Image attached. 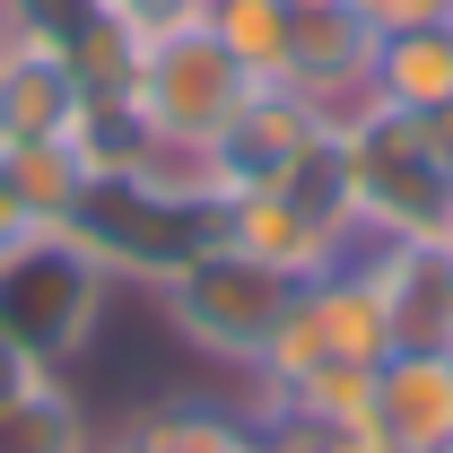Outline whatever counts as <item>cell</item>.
Returning <instances> with one entry per match:
<instances>
[{"mask_svg": "<svg viewBox=\"0 0 453 453\" xmlns=\"http://www.w3.org/2000/svg\"><path fill=\"white\" fill-rule=\"evenodd\" d=\"M113 296V271L70 226H27L18 244H0V340H18L44 375H79L96 357Z\"/></svg>", "mask_w": 453, "mask_h": 453, "instance_id": "6da1fadb", "label": "cell"}, {"mask_svg": "<svg viewBox=\"0 0 453 453\" xmlns=\"http://www.w3.org/2000/svg\"><path fill=\"white\" fill-rule=\"evenodd\" d=\"M288 296H296V280L271 271V262H253V253H235L226 235L201 244L174 280L149 288L166 340L192 357V366H219V375H235V384L262 366V349H271V332H280Z\"/></svg>", "mask_w": 453, "mask_h": 453, "instance_id": "7a4b0ae2", "label": "cell"}, {"mask_svg": "<svg viewBox=\"0 0 453 453\" xmlns=\"http://www.w3.org/2000/svg\"><path fill=\"white\" fill-rule=\"evenodd\" d=\"M61 226L113 271L122 296H149V288L174 280L201 244H219V201L174 192L157 174H88V192L70 201Z\"/></svg>", "mask_w": 453, "mask_h": 453, "instance_id": "3957f363", "label": "cell"}, {"mask_svg": "<svg viewBox=\"0 0 453 453\" xmlns=\"http://www.w3.org/2000/svg\"><path fill=\"white\" fill-rule=\"evenodd\" d=\"M384 357H393L384 288H375V271H366V253H349V262H332V271L296 280L280 332H271V349H262V366H253L235 393L262 401V393H288V384L314 375V366H384Z\"/></svg>", "mask_w": 453, "mask_h": 453, "instance_id": "277c9868", "label": "cell"}, {"mask_svg": "<svg viewBox=\"0 0 453 453\" xmlns=\"http://www.w3.org/2000/svg\"><path fill=\"white\" fill-rule=\"evenodd\" d=\"M340 149H349V201H357L366 244L453 235V166L418 140V122H401L384 105H357L340 122Z\"/></svg>", "mask_w": 453, "mask_h": 453, "instance_id": "5b68a950", "label": "cell"}, {"mask_svg": "<svg viewBox=\"0 0 453 453\" xmlns=\"http://www.w3.org/2000/svg\"><path fill=\"white\" fill-rule=\"evenodd\" d=\"M244 96H253V79H244V61L226 53L210 27H183V35H157V44H140L131 105L157 122V140L219 149V131L244 113Z\"/></svg>", "mask_w": 453, "mask_h": 453, "instance_id": "8992f818", "label": "cell"}, {"mask_svg": "<svg viewBox=\"0 0 453 453\" xmlns=\"http://www.w3.org/2000/svg\"><path fill=\"white\" fill-rule=\"evenodd\" d=\"M219 235L235 244V253L288 271V280H314V271H332V262H349V253H366L357 226L305 210L288 183H244V192H226L219 201Z\"/></svg>", "mask_w": 453, "mask_h": 453, "instance_id": "52a82bcc", "label": "cell"}, {"mask_svg": "<svg viewBox=\"0 0 453 453\" xmlns=\"http://www.w3.org/2000/svg\"><path fill=\"white\" fill-rule=\"evenodd\" d=\"M366 70H375V27L349 0H296L288 70H280L288 96H305L323 122H349V113L366 105Z\"/></svg>", "mask_w": 453, "mask_h": 453, "instance_id": "ba28073f", "label": "cell"}, {"mask_svg": "<svg viewBox=\"0 0 453 453\" xmlns=\"http://www.w3.org/2000/svg\"><path fill=\"white\" fill-rule=\"evenodd\" d=\"M96 453H262V427H253L244 393L166 384V393H140L131 410H113Z\"/></svg>", "mask_w": 453, "mask_h": 453, "instance_id": "9c48e42d", "label": "cell"}, {"mask_svg": "<svg viewBox=\"0 0 453 453\" xmlns=\"http://www.w3.org/2000/svg\"><path fill=\"white\" fill-rule=\"evenodd\" d=\"M366 427L384 453H453V357L445 349H393L375 366Z\"/></svg>", "mask_w": 453, "mask_h": 453, "instance_id": "30bf717a", "label": "cell"}, {"mask_svg": "<svg viewBox=\"0 0 453 453\" xmlns=\"http://www.w3.org/2000/svg\"><path fill=\"white\" fill-rule=\"evenodd\" d=\"M366 271L384 288L393 349H445L453 357V235H427V244H366Z\"/></svg>", "mask_w": 453, "mask_h": 453, "instance_id": "8fae6325", "label": "cell"}, {"mask_svg": "<svg viewBox=\"0 0 453 453\" xmlns=\"http://www.w3.org/2000/svg\"><path fill=\"white\" fill-rule=\"evenodd\" d=\"M323 131V113L305 105V96H288V88H253L244 113L219 131V201L226 192H244V183H280L296 157H305V140Z\"/></svg>", "mask_w": 453, "mask_h": 453, "instance_id": "7c38bea8", "label": "cell"}, {"mask_svg": "<svg viewBox=\"0 0 453 453\" xmlns=\"http://www.w3.org/2000/svg\"><path fill=\"white\" fill-rule=\"evenodd\" d=\"M70 113H79L70 61L44 53V44H0V149L70 140Z\"/></svg>", "mask_w": 453, "mask_h": 453, "instance_id": "4fadbf2b", "label": "cell"}, {"mask_svg": "<svg viewBox=\"0 0 453 453\" xmlns=\"http://www.w3.org/2000/svg\"><path fill=\"white\" fill-rule=\"evenodd\" d=\"M366 105L401 113V122L453 105V18H445V27H401V35H375Z\"/></svg>", "mask_w": 453, "mask_h": 453, "instance_id": "5bb4252c", "label": "cell"}, {"mask_svg": "<svg viewBox=\"0 0 453 453\" xmlns=\"http://www.w3.org/2000/svg\"><path fill=\"white\" fill-rule=\"evenodd\" d=\"M96 401L79 393V375H27L0 401V453H96Z\"/></svg>", "mask_w": 453, "mask_h": 453, "instance_id": "9a60e30c", "label": "cell"}, {"mask_svg": "<svg viewBox=\"0 0 453 453\" xmlns=\"http://www.w3.org/2000/svg\"><path fill=\"white\" fill-rule=\"evenodd\" d=\"M70 149H79V166H88V174H140V166H149V149H157V122L131 105V88H113V96H79V113H70Z\"/></svg>", "mask_w": 453, "mask_h": 453, "instance_id": "2e32d148", "label": "cell"}, {"mask_svg": "<svg viewBox=\"0 0 453 453\" xmlns=\"http://www.w3.org/2000/svg\"><path fill=\"white\" fill-rule=\"evenodd\" d=\"M201 27H210L235 61H244V79H253V88H280L296 0H210V18H201Z\"/></svg>", "mask_w": 453, "mask_h": 453, "instance_id": "e0dca14e", "label": "cell"}, {"mask_svg": "<svg viewBox=\"0 0 453 453\" xmlns=\"http://www.w3.org/2000/svg\"><path fill=\"white\" fill-rule=\"evenodd\" d=\"M0 166H9V183H18V201H27V219H35V226H61V219H70V201L88 192V166H79L70 140L0 149Z\"/></svg>", "mask_w": 453, "mask_h": 453, "instance_id": "ac0fdd59", "label": "cell"}, {"mask_svg": "<svg viewBox=\"0 0 453 453\" xmlns=\"http://www.w3.org/2000/svg\"><path fill=\"white\" fill-rule=\"evenodd\" d=\"M253 427H262V453H384L366 418H314L296 401H253Z\"/></svg>", "mask_w": 453, "mask_h": 453, "instance_id": "d6986e66", "label": "cell"}, {"mask_svg": "<svg viewBox=\"0 0 453 453\" xmlns=\"http://www.w3.org/2000/svg\"><path fill=\"white\" fill-rule=\"evenodd\" d=\"M61 61H70V79H79V96H113V88H131V70H140V35L131 27H113L105 9L61 44Z\"/></svg>", "mask_w": 453, "mask_h": 453, "instance_id": "ffe728a7", "label": "cell"}, {"mask_svg": "<svg viewBox=\"0 0 453 453\" xmlns=\"http://www.w3.org/2000/svg\"><path fill=\"white\" fill-rule=\"evenodd\" d=\"M262 401H296V410H314V418H366L375 366H314V375H296L288 393H262Z\"/></svg>", "mask_w": 453, "mask_h": 453, "instance_id": "44dd1931", "label": "cell"}, {"mask_svg": "<svg viewBox=\"0 0 453 453\" xmlns=\"http://www.w3.org/2000/svg\"><path fill=\"white\" fill-rule=\"evenodd\" d=\"M88 18H96V0H0V35L9 44H44V53H61Z\"/></svg>", "mask_w": 453, "mask_h": 453, "instance_id": "7402d4cb", "label": "cell"}, {"mask_svg": "<svg viewBox=\"0 0 453 453\" xmlns=\"http://www.w3.org/2000/svg\"><path fill=\"white\" fill-rule=\"evenodd\" d=\"M113 27H131L140 44H157V35H183V27H201L210 18V0H96Z\"/></svg>", "mask_w": 453, "mask_h": 453, "instance_id": "603a6c76", "label": "cell"}, {"mask_svg": "<svg viewBox=\"0 0 453 453\" xmlns=\"http://www.w3.org/2000/svg\"><path fill=\"white\" fill-rule=\"evenodd\" d=\"M375 35H401V27H445L453 18V0H349Z\"/></svg>", "mask_w": 453, "mask_h": 453, "instance_id": "cb8c5ba5", "label": "cell"}, {"mask_svg": "<svg viewBox=\"0 0 453 453\" xmlns=\"http://www.w3.org/2000/svg\"><path fill=\"white\" fill-rule=\"evenodd\" d=\"M27 201H18V183H9V166H0V244H18V235H27Z\"/></svg>", "mask_w": 453, "mask_h": 453, "instance_id": "d4e9b609", "label": "cell"}, {"mask_svg": "<svg viewBox=\"0 0 453 453\" xmlns=\"http://www.w3.org/2000/svg\"><path fill=\"white\" fill-rule=\"evenodd\" d=\"M418 140H427V149H436V157H445V166H453V105L418 113Z\"/></svg>", "mask_w": 453, "mask_h": 453, "instance_id": "484cf974", "label": "cell"}, {"mask_svg": "<svg viewBox=\"0 0 453 453\" xmlns=\"http://www.w3.org/2000/svg\"><path fill=\"white\" fill-rule=\"evenodd\" d=\"M27 375H44V366H27V349H18V340H0V401L18 393Z\"/></svg>", "mask_w": 453, "mask_h": 453, "instance_id": "4316f807", "label": "cell"}, {"mask_svg": "<svg viewBox=\"0 0 453 453\" xmlns=\"http://www.w3.org/2000/svg\"><path fill=\"white\" fill-rule=\"evenodd\" d=\"M0 44H9V35H0Z\"/></svg>", "mask_w": 453, "mask_h": 453, "instance_id": "83f0119b", "label": "cell"}]
</instances>
